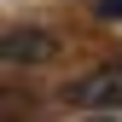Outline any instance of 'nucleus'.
I'll return each mask as SVG.
<instances>
[{
	"mask_svg": "<svg viewBox=\"0 0 122 122\" xmlns=\"http://www.w3.org/2000/svg\"><path fill=\"white\" fill-rule=\"evenodd\" d=\"M0 58H6L12 70H23V64H52V58H58V41L47 35V29H6Z\"/></svg>",
	"mask_w": 122,
	"mask_h": 122,
	"instance_id": "f257e3e1",
	"label": "nucleus"
},
{
	"mask_svg": "<svg viewBox=\"0 0 122 122\" xmlns=\"http://www.w3.org/2000/svg\"><path fill=\"white\" fill-rule=\"evenodd\" d=\"M76 105H122V58H111V64H99L93 76H81V81L70 87Z\"/></svg>",
	"mask_w": 122,
	"mask_h": 122,
	"instance_id": "f03ea898",
	"label": "nucleus"
},
{
	"mask_svg": "<svg viewBox=\"0 0 122 122\" xmlns=\"http://www.w3.org/2000/svg\"><path fill=\"white\" fill-rule=\"evenodd\" d=\"M99 18L105 23H122V0H99Z\"/></svg>",
	"mask_w": 122,
	"mask_h": 122,
	"instance_id": "7ed1b4c3",
	"label": "nucleus"
}]
</instances>
